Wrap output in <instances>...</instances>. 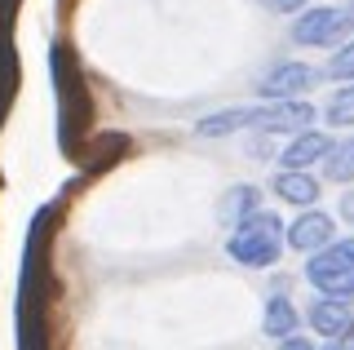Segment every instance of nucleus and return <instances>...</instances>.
<instances>
[{
	"label": "nucleus",
	"instance_id": "nucleus-23",
	"mask_svg": "<svg viewBox=\"0 0 354 350\" xmlns=\"http://www.w3.org/2000/svg\"><path fill=\"white\" fill-rule=\"evenodd\" d=\"M350 18H354V0H350Z\"/></svg>",
	"mask_w": 354,
	"mask_h": 350
},
{
	"label": "nucleus",
	"instance_id": "nucleus-13",
	"mask_svg": "<svg viewBox=\"0 0 354 350\" xmlns=\"http://www.w3.org/2000/svg\"><path fill=\"white\" fill-rule=\"evenodd\" d=\"M261 333L274 337V342L301 333V315H297V306L288 302V297H270V302H266V311H261Z\"/></svg>",
	"mask_w": 354,
	"mask_h": 350
},
{
	"label": "nucleus",
	"instance_id": "nucleus-15",
	"mask_svg": "<svg viewBox=\"0 0 354 350\" xmlns=\"http://www.w3.org/2000/svg\"><path fill=\"white\" fill-rule=\"evenodd\" d=\"M124 151H129V138L124 133H97L93 142H84V156H97L93 164H88V173H97V169H106V164L124 160Z\"/></svg>",
	"mask_w": 354,
	"mask_h": 350
},
{
	"label": "nucleus",
	"instance_id": "nucleus-11",
	"mask_svg": "<svg viewBox=\"0 0 354 350\" xmlns=\"http://www.w3.org/2000/svg\"><path fill=\"white\" fill-rule=\"evenodd\" d=\"M310 328H315V333H324V337H341V333H350L354 328V311H350V302L346 297H319L315 306H310Z\"/></svg>",
	"mask_w": 354,
	"mask_h": 350
},
{
	"label": "nucleus",
	"instance_id": "nucleus-22",
	"mask_svg": "<svg viewBox=\"0 0 354 350\" xmlns=\"http://www.w3.org/2000/svg\"><path fill=\"white\" fill-rule=\"evenodd\" d=\"M324 350H354V328H350V333H341V337H328Z\"/></svg>",
	"mask_w": 354,
	"mask_h": 350
},
{
	"label": "nucleus",
	"instance_id": "nucleus-10",
	"mask_svg": "<svg viewBox=\"0 0 354 350\" xmlns=\"http://www.w3.org/2000/svg\"><path fill=\"white\" fill-rule=\"evenodd\" d=\"M332 147H337V142H332L324 129H301V133H292V142L279 151V164L283 169H310V164L328 160Z\"/></svg>",
	"mask_w": 354,
	"mask_h": 350
},
{
	"label": "nucleus",
	"instance_id": "nucleus-17",
	"mask_svg": "<svg viewBox=\"0 0 354 350\" xmlns=\"http://www.w3.org/2000/svg\"><path fill=\"white\" fill-rule=\"evenodd\" d=\"M328 120H332L337 129H350V125H354V80L341 84V89L328 98Z\"/></svg>",
	"mask_w": 354,
	"mask_h": 350
},
{
	"label": "nucleus",
	"instance_id": "nucleus-1",
	"mask_svg": "<svg viewBox=\"0 0 354 350\" xmlns=\"http://www.w3.org/2000/svg\"><path fill=\"white\" fill-rule=\"evenodd\" d=\"M53 213L40 209L31 217L27 248H22V279H18V350H49V235Z\"/></svg>",
	"mask_w": 354,
	"mask_h": 350
},
{
	"label": "nucleus",
	"instance_id": "nucleus-12",
	"mask_svg": "<svg viewBox=\"0 0 354 350\" xmlns=\"http://www.w3.org/2000/svg\"><path fill=\"white\" fill-rule=\"evenodd\" d=\"M270 191L279 195L283 204H292V209H315V200L324 191H319V182L310 178L306 169H279V178L270 182Z\"/></svg>",
	"mask_w": 354,
	"mask_h": 350
},
{
	"label": "nucleus",
	"instance_id": "nucleus-9",
	"mask_svg": "<svg viewBox=\"0 0 354 350\" xmlns=\"http://www.w3.org/2000/svg\"><path fill=\"white\" fill-rule=\"evenodd\" d=\"M9 0H0V125H5V111L18 93V53H14V27H9Z\"/></svg>",
	"mask_w": 354,
	"mask_h": 350
},
{
	"label": "nucleus",
	"instance_id": "nucleus-20",
	"mask_svg": "<svg viewBox=\"0 0 354 350\" xmlns=\"http://www.w3.org/2000/svg\"><path fill=\"white\" fill-rule=\"evenodd\" d=\"M337 213H341V222H346V226H354V187H350L346 195H341V204H337Z\"/></svg>",
	"mask_w": 354,
	"mask_h": 350
},
{
	"label": "nucleus",
	"instance_id": "nucleus-4",
	"mask_svg": "<svg viewBox=\"0 0 354 350\" xmlns=\"http://www.w3.org/2000/svg\"><path fill=\"white\" fill-rule=\"evenodd\" d=\"M283 248H288V226L270 209H257L252 217H243L226 239V253L235 257L239 266H252V270L274 266Z\"/></svg>",
	"mask_w": 354,
	"mask_h": 350
},
{
	"label": "nucleus",
	"instance_id": "nucleus-16",
	"mask_svg": "<svg viewBox=\"0 0 354 350\" xmlns=\"http://www.w3.org/2000/svg\"><path fill=\"white\" fill-rule=\"evenodd\" d=\"M324 173H328V182L350 187L354 182V138H341L337 147H332V156L324 160Z\"/></svg>",
	"mask_w": 354,
	"mask_h": 350
},
{
	"label": "nucleus",
	"instance_id": "nucleus-5",
	"mask_svg": "<svg viewBox=\"0 0 354 350\" xmlns=\"http://www.w3.org/2000/svg\"><path fill=\"white\" fill-rule=\"evenodd\" d=\"M306 279L328 297H354V239H332L328 248L310 253Z\"/></svg>",
	"mask_w": 354,
	"mask_h": 350
},
{
	"label": "nucleus",
	"instance_id": "nucleus-7",
	"mask_svg": "<svg viewBox=\"0 0 354 350\" xmlns=\"http://www.w3.org/2000/svg\"><path fill=\"white\" fill-rule=\"evenodd\" d=\"M315 80H319V71L310 67V62H279L274 71L261 75L257 93L261 98H297V93L315 89Z\"/></svg>",
	"mask_w": 354,
	"mask_h": 350
},
{
	"label": "nucleus",
	"instance_id": "nucleus-2",
	"mask_svg": "<svg viewBox=\"0 0 354 350\" xmlns=\"http://www.w3.org/2000/svg\"><path fill=\"white\" fill-rule=\"evenodd\" d=\"M315 120V107L306 98H261L257 107H226L195 125V138H226L239 129H257V133H301Z\"/></svg>",
	"mask_w": 354,
	"mask_h": 350
},
{
	"label": "nucleus",
	"instance_id": "nucleus-19",
	"mask_svg": "<svg viewBox=\"0 0 354 350\" xmlns=\"http://www.w3.org/2000/svg\"><path fill=\"white\" fill-rule=\"evenodd\" d=\"M270 14H301V9L310 5V0H261Z\"/></svg>",
	"mask_w": 354,
	"mask_h": 350
},
{
	"label": "nucleus",
	"instance_id": "nucleus-6",
	"mask_svg": "<svg viewBox=\"0 0 354 350\" xmlns=\"http://www.w3.org/2000/svg\"><path fill=\"white\" fill-rule=\"evenodd\" d=\"M354 27L350 9H337V5H319V9H301L292 23V40L297 45H332V40H341L346 31Z\"/></svg>",
	"mask_w": 354,
	"mask_h": 350
},
{
	"label": "nucleus",
	"instance_id": "nucleus-3",
	"mask_svg": "<svg viewBox=\"0 0 354 350\" xmlns=\"http://www.w3.org/2000/svg\"><path fill=\"white\" fill-rule=\"evenodd\" d=\"M49 75H53V93H58V142H62L66 156H75V151H84L93 102H88L84 71H80V62H75L66 40H53L49 45Z\"/></svg>",
	"mask_w": 354,
	"mask_h": 350
},
{
	"label": "nucleus",
	"instance_id": "nucleus-21",
	"mask_svg": "<svg viewBox=\"0 0 354 350\" xmlns=\"http://www.w3.org/2000/svg\"><path fill=\"white\" fill-rule=\"evenodd\" d=\"M279 350H315V342L301 337V333H292V337H283V342H279Z\"/></svg>",
	"mask_w": 354,
	"mask_h": 350
},
{
	"label": "nucleus",
	"instance_id": "nucleus-14",
	"mask_svg": "<svg viewBox=\"0 0 354 350\" xmlns=\"http://www.w3.org/2000/svg\"><path fill=\"white\" fill-rule=\"evenodd\" d=\"M261 209V191L257 187H235V191H226V200H221V226H239L243 217H252Z\"/></svg>",
	"mask_w": 354,
	"mask_h": 350
},
{
	"label": "nucleus",
	"instance_id": "nucleus-18",
	"mask_svg": "<svg viewBox=\"0 0 354 350\" xmlns=\"http://www.w3.org/2000/svg\"><path fill=\"white\" fill-rule=\"evenodd\" d=\"M328 75H332V80H354V40H350V45H341L337 53H332Z\"/></svg>",
	"mask_w": 354,
	"mask_h": 350
},
{
	"label": "nucleus",
	"instance_id": "nucleus-8",
	"mask_svg": "<svg viewBox=\"0 0 354 350\" xmlns=\"http://www.w3.org/2000/svg\"><path fill=\"white\" fill-rule=\"evenodd\" d=\"M332 244V217L319 209H301L297 222H288V248L292 253H319Z\"/></svg>",
	"mask_w": 354,
	"mask_h": 350
}]
</instances>
